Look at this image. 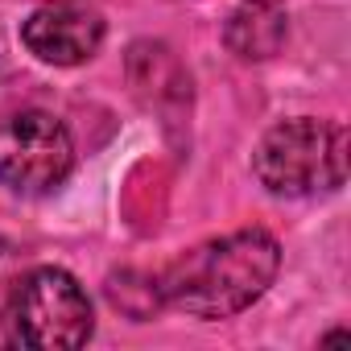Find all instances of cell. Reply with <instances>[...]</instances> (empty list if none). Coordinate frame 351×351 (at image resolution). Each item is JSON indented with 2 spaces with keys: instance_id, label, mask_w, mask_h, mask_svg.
Instances as JSON below:
<instances>
[{
  "instance_id": "cell-2",
  "label": "cell",
  "mask_w": 351,
  "mask_h": 351,
  "mask_svg": "<svg viewBox=\"0 0 351 351\" xmlns=\"http://www.w3.org/2000/svg\"><path fill=\"white\" fill-rule=\"evenodd\" d=\"M252 173L277 199L335 195L347 182V128L322 116L277 120L252 149Z\"/></svg>"
},
{
  "instance_id": "cell-5",
  "label": "cell",
  "mask_w": 351,
  "mask_h": 351,
  "mask_svg": "<svg viewBox=\"0 0 351 351\" xmlns=\"http://www.w3.org/2000/svg\"><path fill=\"white\" fill-rule=\"evenodd\" d=\"M108 21L87 0H46L21 21V46L46 66H83L99 54Z\"/></svg>"
},
{
  "instance_id": "cell-8",
  "label": "cell",
  "mask_w": 351,
  "mask_h": 351,
  "mask_svg": "<svg viewBox=\"0 0 351 351\" xmlns=\"http://www.w3.org/2000/svg\"><path fill=\"white\" fill-rule=\"evenodd\" d=\"M0 75H5V50H0Z\"/></svg>"
},
{
  "instance_id": "cell-1",
  "label": "cell",
  "mask_w": 351,
  "mask_h": 351,
  "mask_svg": "<svg viewBox=\"0 0 351 351\" xmlns=\"http://www.w3.org/2000/svg\"><path fill=\"white\" fill-rule=\"evenodd\" d=\"M281 273V244L265 228H240L195 244L157 273L161 306L199 322H223L252 310Z\"/></svg>"
},
{
  "instance_id": "cell-3",
  "label": "cell",
  "mask_w": 351,
  "mask_h": 351,
  "mask_svg": "<svg viewBox=\"0 0 351 351\" xmlns=\"http://www.w3.org/2000/svg\"><path fill=\"white\" fill-rule=\"evenodd\" d=\"M9 326L21 347L75 351L95 335V306L75 273L38 265L9 293Z\"/></svg>"
},
{
  "instance_id": "cell-9",
  "label": "cell",
  "mask_w": 351,
  "mask_h": 351,
  "mask_svg": "<svg viewBox=\"0 0 351 351\" xmlns=\"http://www.w3.org/2000/svg\"><path fill=\"white\" fill-rule=\"evenodd\" d=\"M261 5H281V0H261Z\"/></svg>"
},
{
  "instance_id": "cell-6",
  "label": "cell",
  "mask_w": 351,
  "mask_h": 351,
  "mask_svg": "<svg viewBox=\"0 0 351 351\" xmlns=\"http://www.w3.org/2000/svg\"><path fill=\"white\" fill-rule=\"evenodd\" d=\"M289 38V17L281 5H261V0H240V9L223 25V42L236 58L261 62L273 58Z\"/></svg>"
},
{
  "instance_id": "cell-7",
  "label": "cell",
  "mask_w": 351,
  "mask_h": 351,
  "mask_svg": "<svg viewBox=\"0 0 351 351\" xmlns=\"http://www.w3.org/2000/svg\"><path fill=\"white\" fill-rule=\"evenodd\" d=\"M347 339V330H330V335H322V343H343Z\"/></svg>"
},
{
  "instance_id": "cell-4",
  "label": "cell",
  "mask_w": 351,
  "mask_h": 351,
  "mask_svg": "<svg viewBox=\"0 0 351 351\" xmlns=\"http://www.w3.org/2000/svg\"><path fill=\"white\" fill-rule=\"evenodd\" d=\"M71 128L46 108H21L0 120V186L21 199H46L75 173Z\"/></svg>"
}]
</instances>
